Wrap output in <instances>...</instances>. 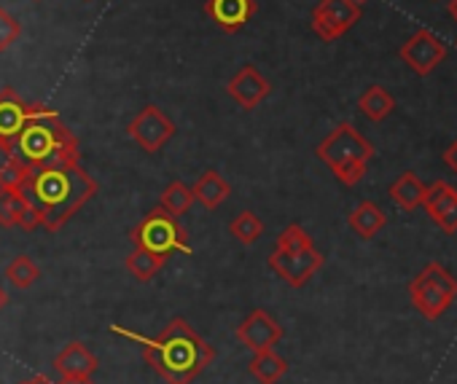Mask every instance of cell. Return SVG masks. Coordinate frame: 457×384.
Here are the masks:
<instances>
[{
  "label": "cell",
  "mask_w": 457,
  "mask_h": 384,
  "mask_svg": "<svg viewBox=\"0 0 457 384\" xmlns=\"http://www.w3.org/2000/svg\"><path fill=\"white\" fill-rule=\"evenodd\" d=\"M363 12L355 0H320L312 9V30L320 41L331 44L361 22Z\"/></svg>",
  "instance_id": "52a82bcc"
},
{
  "label": "cell",
  "mask_w": 457,
  "mask_h": 384,
  "mask_svg": "<svg viewBox=\"0 0 457 384\" xmlns=\"http://www.w3.org/2000/svg\"><path fill=\"white\" fill-rule=\"evenodd\" d=\"M129 240L135 248H143L159 256H172V253L191 256L194 253L188 242V232L178 224L175 216L164 213L162 208H154L151 213H145V218L129 232Z\"/></svg>",
  "instance_id": "5b68a950"
},
{
  "label": "cell",
  "mask_w": 457,
  "mask_h": 384,
  "mask_svg": "<svg viewBox=\"0 0 457 384\" xmlns=\"http://www.w3.org/2000/svg\"><path fill=\"white\" fill-rule=\"evenodd\" d=\"M228 232H232V237L240 242V245H253L259 242V237L264 234V224L256 213L245 210L240 216H235V221L228 224Z\"/></svg>",
  "instance_id": "484cf974"
},
{
  "label": "cell",
  "mask_w": 457,
  "mask_h": 384,
  "mask_svg": "<svg viewBox=\"0 0 457 384\" xmlns=\"http://www.w3.org/2000/svg\"><path fill=\"white\" fill-rule=\"evenodd\" d=\"M46 105H30L20 97L14 86L0 89V151L9 153L20 132L44 110Z\"/></svg>",
  "instance_id": "9c48e42d"
},
{
  "label": "cell",
  "mask_w": 457,
  "mask_h": 384,
  "mask_svg": "<svg viewBox=\"0 0 457 384\" xmlns=\"http://www.w3.org/2000/svg\"><path fill=\"white\" fill-rule=\"evenodd\" d=\"M401 60L417 73V76H430L444 60H446V46L433 30H417L403 46H401Z\"/></svg>",
  "instance_id": "8fae6325"
},
{
  "label": "cell",
  "mask_w": 457,
  "mask_h": 384,
  "mask_svg": "<svg viewBox=\"0 0 457 384\" xmlns=\"http://www.w3.org/2000/svg\"><path fill=\"white\" fill-rule=\"evenodd\" d=\"M191 205H194V191H191L186 183H180V180H172V183L162 191L159 208H162L164 213L175 216V218L186 216V213L191 210Z\"/></svg>",
  "instance_id": "cb8c5ba5"
},
{
  "label": "cell",
  "mask_w": 457,
  "mask_h": 384,
  "mask_svg": "<svg viewBox=\"0 0 457 384\" xmlns=\"http://www.w3.org/2000/svg\"><path fill=\"white\" fill-rule=\"evenodd\" d=\"M422 208L444 234H457V188L454 185L444 180L430 183Z\"/></svg>",
  "instance_id": "4fadbf2b"
},
{
  "label": "cell",
  "mask_w": 457,
  "mask_h": 384,
  "mask_svg": "<svg viewBox=\"0 0 457 384\" xmlns=\"http://www.w3.org/2000/svg\"><path fill=\"white\" fill-rule=\"evenodd\" d=\"M22 384H54V381L46 379V376H33V379H28V381H22Z\"/></svg>",
  "instance_id": "1f68e13d"
},
{
  "label": "cell",
  "mask_w": 457,
  "mask_h": 384,
  "mask_svg": "<svg viewBox=\"0 0 457 384\" xmlns=\"http://www.w3.org/2000/svg\"><path fill=\"white\" fill-rule=\"evenodd\" d=\"M33 169L17 159H9L4 167H0V188H9V191H25L28 180H30Z\"/></svg>",
  "instance_id": "4316f807"
},
{
  "label": "cell",
  "mask_w": 457,
  "mask_h": 384,
  "mask_svg": "<svg viewBox=\"0 0 457 384\" xmlns=\"http://www.w3.org/2000/svg\"><path fill=\"white\" fill-rule=\"evenodd\" d=\"M113 333L127 336L132 341L143 344L145 363L167 381V384H191L204 368L212 363L215 352L212 347L191 331V325L183 317H172L159 336H140L121 325H111Z\"/></svg>",
  "instance_id": "6da1fadb"
},
{
  "label": "cell",
  "mask_w": 457,
  "mask_h": 384,
  "mask_svg": "<svg viewBox=\"0 0 457 384\" xmlns=\"http://www.w3.org/2000/svg\"><path fill=\"white\" fill-rule=\"evenodd\" d=\"M194 200L204 208V210H218L228 197H232V185H228L215 169H207L202 172V177L194 183Z\"/></svg>",
  "instance_id": "ac0fdd59"
},
{
  "label": "cell",
  "mask_w": 457,
  "mask_h": 384,
  "mask_svg": "<svg viewBox=\"0 0 457 384\" xmlns=\"http://www.w3.org/2000/svg\"><path fill=\"white\" fill-rule=\"evenodd\" d=\"M449 14H452L454 22H457V0H449Z\"/></svg>",
  "instance_id": "836d02e7"
},
{
  "label": "cell",
  "mask_w": 457,
  "mask_h": 384,
  "mask_svg": "<svg viewBox=\"0 0 457 384\" xmlns=\"http://www.w3.org/2000/svg\"><path fill=\"white\" fill-rule=\"evenodd\" d=\"M240 344H245L251 352H264L275 349L283 339V325L267 312V309H253L235 331Z\"/></svg>",
  "instance_id": "7c38bea8"
},
{
  "label": "cell",
  "mask_w": 457,
  "mask_h": 384,
  "mask_svg": "<svg viewBox=\"0 0 457 384\" xmlns=\"http://www.w3.org/2000/svg\"><path fill=\"white\" fill-rule=\"evenodd\" d=\"M6 304H9V293H6L4 288H0V312L6 309Z\"/></svg>",
  "instance_id": "d6a6232c"
},
{
  "label": "cell",
  "mask_w": 457,
  "mask_h": 384,
  "mask_svg": "<svg viewBox=\"0 0 457 384\" xmlns=\"http://www.w3.org/2000/svg\"><path fill=\"white\" fill-rule=\"evenodd\" d=\"M315 153L334 172L339 183L355 185L363 180L366 167L374 159V145L350 121H342L337 124V129L326 135V140L318 145Z\"/></svg>",
  "instance_id": "277c9868"
},
{
  "label": "cell",
  "mask_w": 457,
  "mask_h": 384,
  "mask_svg": "<svg viewBox=\"0 0 457 384\" xmlns=\"http://www.w3.org/2000/svg\"><path fill=\"white\" fill-rule=\"evenodd\" d=\"M355 4H358V6H361V4H366V0H355Z\"/></svg>",
  "instance_id": "e575fe53"
},
{
  "label": "cell",
  "mask_w": 457,
  "mask_h": 384,
  "mask_svg": "<svg viewBox=\"0 0 457 384\" xmlns=\"http://www.w3.org/2000/svg\"><path fill=\"white\" fill-rule=\"evenodd\" d=\"M358 108L369 121H385L393 110H395V100L387 89L382 86H369L361 97H358Z\"/></svg>",
  "instance_id": "7402d4cb"
},
{
  "label": "cell",
  "mask_w": 457,
  "mask_h": 384,
  "mask_svg": "<svg viewBox=\"0 0 457 384\" xmlns=\"http://www.w3.org/2000/svg\"><path fill=\"white\" fill-rule=\"evenodd\" d=\"M347 224H350V229H353L361 240H374V237L385 229L387 216L382 213L379 205H374V202H361V205L350 213Z\"/></svg>",
  "instance_id": "ffe728a7"
},
{
  "label": "cell",
  "mask_w": 457,
  "mask_h": 384,
  "mask_svg": "<svg viewBox=\"0 0 457 384\" xmlns=\"http://www.w3.org/2000/svg\"><path fill=\"white\" fill-rule=\"evenodd\" d=\"M226 92H228V97H232L240 108L253 110V108L262 105V100H267L272 94V84L253 65H245V68H240L232 76V81H228Z\"/></svg>",
  "instance_id": "2e32d148"
},
{
  "label": "cell",
  "mask_w": 457,
  "mask_h": 384,
  "mask_svg": "<svg viewBox=\"0 0 457 384\" xmlns=\"http://www.w3.org/2000/svg\"><path fill=\"white\" fill-rule=\"evenodd\" d=\"M6 280H9L14 288L28 290V288H33V285L41 280V269H38V264H36L30 256H17V258L6 266Z\"/></svg>",
  "instance_id": "d4e9b609"
},
{
  "label": "cell",
  "mask_w": 457,
  "mask_h": 384,
  "mask_svg": "<svg viewBox=\"0 0 457 384\" xmlns=\"http://www.w3.org/2000/svg\"><path fill=\"white\" fill-rule=\"evenodd\" d=\"M270 269L291 288H304L326 264L323 253L315 248L307 250H272L270 253Z\"/></svg>",
  "instance_id": "ba28073f"
},
{
  "label": "cell",
  "mask_w": 457,
  "mask_h": 384,
  "mask_svg": "<svg viewBox=\"0 0 457 384\" xmlns=\"http://www.w3.org/2000/svg\"><path fill=\"white\" fill-rule=\"evenodd\" d=\"M54 384H95V381L92 379H60Z\"/></svg>",
  "instance_id": "4dcf8cb0"
},
{
  "label": "cell",
  "mask_w": 457,
  "mask_h": 384,
  "mask_svg": "<svg viewBox=\"0 0 457 384\" xmlns=\"http://www.w3.org/2000/svg\"><path fill=\"white\" fill-rule=\"evenodd\" d=\"M9 159L28 164L30 169L41 167H60V164H79L81 148L79 137L65 127L57 110L44 108L14 140Z\"/></svg>",
  "instance_id": "3957f363"
},
{
  "label": "cell",
  "mask_w": 457,
  "mask_h": 384,
  "mask_svg": "<svg viewBox=\"0 0 457 384\" xmlns=\"http://www.w3.org/2000/svg\"><path fill=\"white\" fill-rule=\"evenodd\" d=\"M259 12L256 0H207L204 4V14L210 17V22L223 30V33H240Z\"/></svg>",
  "instance_id": "5bb4252c"
},
{
  "label": "cell",
  "mask_w": 457,
  "mask_h": 384,
  "mask_svg": "<svg viewBox=\"0 0 457 384\" xmlns=\"http://www.w3.org/2000/svg\"><path fill=\"white\" fill-rule=\"evenodd\" d=\"M0 226L4 229L20 226L25 232H36L41 226V216L25 191L0 188Z\"/></svg>",
  "instance_id": "9a60e30c"
},
{
  "label": "cell",
  "mask_w": 457,
  "mask_h": 384,
  "mask_svg": "<svg viewBox=\"0 0 457 384\" xmlns=\"http://www.w3.org/2000/svg\"><path fill=\"white\" fill-rule=\"evenodd\" d=\"M22 36V25L14 14H9L6 9H0V54L9 52Z\"/></svg>",
  "instance_id": "f1b7e54d"
},
{
  "label": "cell",
  "mask_w": 457,
  "mask_h": 384,
  "mask_svg": "<svg viewBox=\"0 0 457 384\" xmlns=\"http://www.w3.org/2000/svg\"><path fill=\"white\" fill-rule=\"evenodd\" d=\"M167 258H170V256H159V253L135 248V250L127 256V272H129L137 282H151V280L164 269Z\"/></svg>",
  "instance_id": "603a6c76"
},
{
  "label": "cell",
  "mask_w": 457,
  "mask_h": 384,
  "mask_svg": "<svg viewBox=\"0 0 457 384\" xmlns=\"http://www.w3.org/2000/svg\"><path fill=\"white\" fill-rule=\"evenodd\" d=\"M97 368H100L97 355L89 352L81 341H71L54 357V371L62 379H92V373H97Z\"/></svg>",
  "instance_id": "e0dca14e"
},
{
  "label": "cell",
  "mask_w": 457,
  "mask_h": 384,
  "mask_svg": "<svg viewBox=\"0 0 457 384\" xmlns=\"http://www.w3.org/2000/svg\"><path fill=\"white\" fill-rule=\"evenodd\" d=\"M444 164H446V167H449V169L457 175V140H454V143H452V145L444 151Z\"/></svg>",
  "instance_id": "f546056e"
},
{
  "label": "cell",
  "mask_w": 457,
  "mask_h": 384,
  "mask_svg": "<svg viewBox=\"0 0 457 384\" xmlns=\"http://www.w3.org/2000/svg\"><path fill=\"white\" fill-rule=\"evenodd\" d=\"M275 248H278V250H307V248H315V245H312V237H310L299 224H291V226H286V229L278 234Z\"/></svg>",
  "instance_id": "83f0119b"
},
{
  "label": "cell",
  "mask_w": 457,
  "mask_h": 384,
  "mask_svg": "<svg viewBox=\"0 0 457 384\" xmlns=\"http://www.w3.org/2000/svg\"><path fill=\"white\" fill-rule=\"evenodd\" d=\"M251 376L259 384H278L286 373H288V360L280 357L275 349H264V352H253V360L248 365Z\"/></svg>",
  "instance_id": "44dd1931"
},
{
  "label": "cell",
  "mask_w": 457,
  "mask_h": 384,
  "mask_svg": "<svg viewBox=\"0 0 457 384\" xmlns=\"http://www.w3.org/2000/svg\"><path fill=\"white\" fill-rule=\"evenodd\" d=\"M97 191V180L81 164H60L33 169L25 194L36 205L41 226L46 232H60Z\"/></svg>",
  "instance_id": "7a4b0ae2"
},
{
  "label": "cell",
  "mask_w": 457,
  "mask_h": 384,
  "mask_svg": "<svg viewBox=\"0 0 457 384\" xmlns=\"http://www.w3.org/2000/svg\"><path fill=\"white\" fill-rule=\"evenodd\" d=\"M127 135L145 151V153H159L167 140L175 135V124L172 118L159 108V105H145L129 124H127Z\"/></svg>",
  "instance_id": "30bf717a"
},
{
  "label": "cell",
  "mask_w": 457,
  "mask_h": 384,
  "mask_svg": "<svg viewBox=\"0 0 457 384\" xmlns=\"http://www.w3.org/2000/svg\"><path fill=\"white\" fill-rule=\"evenodd\" d=\"M409 296L414 309L425 317V320H438L452 301L457 298V280L441 266V264H428L411 282H409Z\"/></svg>",
  "instance_id": "8992f818"
},
{
  "label": "cell",
  "mask_w": 457,
  "mask_h": 384,
  "mask_svg": "<svg viewBox=\"0 0 457 384\" xmlns=\"http://www.w3.org/2000/svg\"><path fill=\"white\" fill-rule=\"evenodd\" d=\"M390 200L406 210V213H414L417 208H422L425 202V194H428V185L414 175V172H401V177H395V183L390 185Z\"/></svg>",
  "instance_id": "d6986e66"
}]
</instances>
